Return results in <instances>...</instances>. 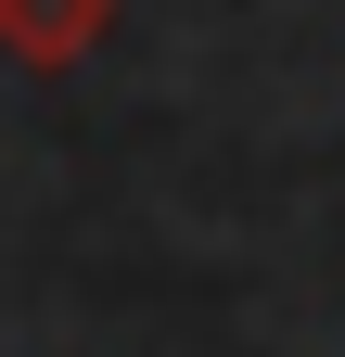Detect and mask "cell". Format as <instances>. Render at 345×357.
Masks as SVG:
<instances>
[{"mask_svg":"<svg viewBox=\"0 0 345 357\" xmlns=\"http://www.w3.org/2000/svg\"><path fill=\"white\" fill-rule=\"evenodd\" d=\"M115 38V0H0V52H13L26 77H64V64H90Z\"/></svg>","mask_w":345,"mask_h":357,"instance_id":"6da1fadb","label":"cell"}]
</instances>
